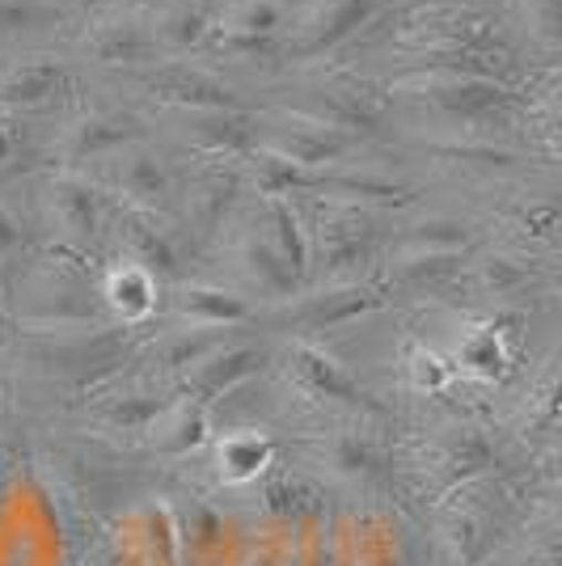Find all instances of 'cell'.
I'll list each match as a JSON object with an SVG mask.
<instances>
[{
  "instance_id": "cell-1",
  "label": "cell",
  "mask_w": 562,
  "mask_h": 566,
  "mask_svg": "<svg viewBox=\"0 0 562 566\" xmlns=\"http://www.w3.org/2000/svg\"><path fill=\"white\" fill-rule=\"evenodd\" d=\"M81 48L102 64H123V69H148L162 64V43L153 34V25L140 18H106L94 22V30L81 39Z\"/></svg>"
},
{
  "instance_id": "cell-2",
  "label": "cell",
  "mask_w": 562,
  "mask_h": 566,
  "mask_svg": "<svg viewBox=\"0 0 562 566\" xmlns=\"http://www.w3.org/2000/svg\"><path fill=\"white\" fill-rule=\"evenodd\" d=\"M72 90V72L60 60H43V55H30L18 60L0 72V102L4 106H25V111H39L51 106Z\"/></svg>"
},
{
  "instance_id": "cell-3",
  "label": "cell",
  "mask_w": 562,
  "mask_h": 566,
  "mask_svg": "<svg viewBox=\"0 0 562 566\" xmlns=\"http://www.w3.org/2000/svg\"><path fill=\"white\" fill-rule=\"evenodd\" d=\"M153 90L169 97V102H183L190 111H220V106H229V90L216 76L190 69V64H157Z\"/></svg>"
},
{
  "instance_id": "cell-4",
  "label": "cell",
  "mask_w": 562,
  "mask_h": 566,
  "mask_svg": "<svg viewBox=\"0 0 562 566\" xmlns=\"http://www.w3.org/2000/svg\"><path fill=\"white\" fill-rule=\"evenodd\" d=\"M376 4L381 0H330V4H322L305 22V43H301V51L313 55V51H326L334 43H343V39H352L360 25L373 22Z\"/></svg>"
},
{
  "instance_id": "cell-5",
  "label": "cell",
  "mask_w": 562,
  "mask_h": 566,
  "mask_svg": "<svg viewBox=\"0 0 562 566\" xmlns=\"http://www.w3.org/2000/svg\"><path fill=\"white\" fill-rule=\"evenodd\" d=\"M102 296L111 301V308H115L123 322H144L157 308V280H153V271L140 266V262H123V266H115L106 275Z\"/></svg>"
},
{
  "instance_id": "cell-6",
  "label": "cell",
  "mask_w": 562,
  "mask_h": 566,
  "mask_svg": "<svg viewBox=\"0 0 562 566\" xmlns=\"http://www.w3.org/2000/svg\"><path fill=\"white\" fill-rule=\"evenodd\" d=\"M211 25H216V13L208 9V0H174L153 22V34L162 51H187L211 39Z\"/></svg>"
},
{
  "instance_id": "cell-7",
  "label": "cell",
  "mask_w": 562,
  "mask_h": 566,
  "mask_svg": "<svg viewBox=\"0 0 562 566\" xmlns=\"http://www.w3.org/2000/svg\"><path fill=\"white\" fill-rule=\"evenodd\" d=\"M283 25V4L280 0H233L229 9L216 13V34H233V39H271L280 43Z\"/></svg>"
},
{
  "instance_id": "cell-8",
  "label": "cell",
  "mask_w": 562,
  "mask_h": 566,
  "mask_svg": "<svg viewBox=\"0 0 562 566\" xmlns=\"http://www.w3.org/2000/svg\"><path fill=\"white\" fill-rule=\"evenodd\" d=\"M51 212H55V224L64 229V237H72V241H85V237L97 233V195L76 178L51 182Z\"/></svg>"
},
{
  "instance_id": "cell-9",
  "label": "cell",
  "mask_w": 562,
  "mask_h": 566,
  "mask_svg": "<svg viewBox=\"0 0 562 566\" xmlns=\"http://www.w3.org/2000/svg\"><path fill=\"white\" fill-rule=\"evenodd\" d=\"M64 22L55 0H0V39H25Z\"/></svg>"
},
{
  "instance_id": "cell-10",
  "label": "cell",
  "mask_w": 562,
  "mask_h": 566,
  "mask_svg": "<svg viewBox=\"0 0 562 566\" xmlns=\"http://www.w3.org/2000/svg\"><path fill=\"white\" fill-rule=\"evenodd\" d=\"M178 308L187 313L195 326H229V322L246 317V305L237 296H229V292H220V287H183Z\"/></svg>"
},
{
  "instance_id": "cell-11",
  "label": "cell",
  "mask_w": 562,
  "mask_h": 566,
  "mask_svg": "<svg viewBox=\"0 0 562 566\" xmlns=\"http://www.w3.org/2000/svg\"><path fill=\"white\" fill-rule=\"evenodd\" d=\"M457 364L466 368L469 377H482V380L499 377V373H503V364H508V352H503L499 331H491V326L469 331L466 338H461V347H457Z\"/></svg>"
},
{
  "instance_id": "cell-12",
  "label": "cell",
  "mask_w": 562,
  "mask_h": 566,
  "mask_svg": "<svg viewBox=\"0 0 562 566\" xmlns=\"http://www.w3.org/2000/svg\"><path fill=\"white\" fill-rule=\"evenodd\" d=\"M132 118L127 115H94V118H81L76 127H72V153H106V148H115V144H127L132 140Z\"/></svg>"
},
{
  "instance_id": "cell-13",
  "label": "cell",
  "mask_w": 562,
  "mask_h": 566,
  "mask_svg": "<svg viewBox=\"0 0 562 566\" xmlns=\"http://www.w3.org/2000/svg\"><path fill=\"white\" fill-rule=\"evenodd\" d=\"M127 190L140 195V199H162L165 195V169L153 161V157H132L127 161Z\"/></svg>"
},
{
  "instance_id": "cell-14",
  "label": "cell",
  "mask_w": 562,
  "mask_h": 566,
  "mask_svg": "<svg viewBox=\"0 0 562 566\" xmlns=\"http://www.w3.org/2000/svg\"><path fill=\"white\" fill-rule=\"evenodd\" d=\"M267 457V444L254 440V436H233V440H225L220 444V461H229V465H241V473H254V465Z\"/></svg>"
},
{
  "instance_id": "cell-15",
  "label": "cell",
  "mask_w": 562,
  "mask_h": 566,
  "mask_svg": "<svg viewBox=\"0 0 562 566\" xmlns=\"http://www.w3.org/2000/svg\"><path fill=\"white\" fill-rule=\"evenodd\" d=\"M18 250H22V224L13 220L9 208H0V266L18 259Z\"/></svg>"
},
{
  "instance_id": "cell-16",
  "label": "cell",
  "mask_w": 562,
  "mask_h": 566,
  "mask_svg": "<svg viewBox=\"0 0 562 566\" xmlns=\"http://www.w3.org/2000/svg\"><path fill=\"white\" fill-rule=\"evenodd\" d=\"M427 380H431V385H440V380H445V368H440V359H436V355H415V385H427Z\"/></svg>"
},
{
  "instance_id": "cell-17",
  "label": "cell",
  "mask_w": 562,
  "mask_h": 566,
  "mask_svg": "<svg viewBox=\"0 0 562 566\" xmlns=\"http://www.w3.org/2000/svg\"><path fill=\"white\" fill-rule=\"evenodd\" d=\"M18 157V132L9 127V118H0V166H9Z\"/></svg>"
}]
</instances>
